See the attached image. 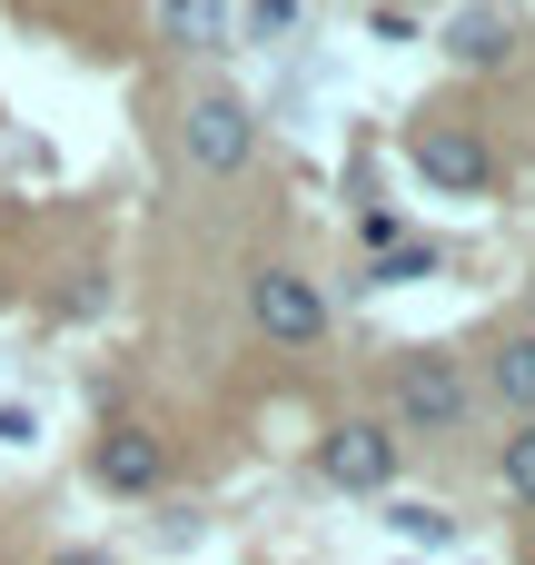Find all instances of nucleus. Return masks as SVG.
Here are the masks:
<instances>
[{
  "label": "nucleus",
  "instance_id": "15",
  "mask_svg": "<svg viewBox=\"0 0 535 565\" xmlns=\"http://www.w3.org/2000/svg\"><path fill=\"white\" fill-rule=\"evenodd\" d=\"M50 565H109V556H89V546H69V556H50Z\"/></svg>",
  "mask_w": 535,
  "mask_h": 565
},
{
  "label": "nucleus",
  "instance_id": "10",
  "mask_svg": "<svg viewBox=\"0 0 535 565\" xmlns=\"http://www.w3.org/2000/svg\"><path fill=\"white\" fill-rule=\"evenodd\" d=\"M496 477H506V497H516V507H535V427H516V437H506Z\"/></svg>",
  "mask_w": 535,
  "mask_h": 565
},
{
  "label": "nucleus",
  "instance_id": "3",
  "mask_svg": "<svg viewBox=\"0 0 535 565\" xmlns=\"http://www.w3.org/2000/svg\"><path fill=\"white\" fill-rule=\"evenodd\" d=\"M248 318H258L278 348H318V338H328V298H318L298 268H258V278H248Z\"/></svg>",
  "mask_w": 535,
  "mask_h": 565
},
{
  "label": "nucleus",
  "instance_id": "2",
  "mask_svg": "<svg viewBox=\"0 0 535 565\" xmlns=\"http://www.w3.org/2000/svg\"><path fill=\"white\" fill-rule=\"evenodd\" d=\"M407 159H417V179H427V189H447V199H477V189L496 179L486 139H477V129H457V119H427V129L407 139Z\"/></svg>",
  "mask_w": 535,
  "mask_h": 565
},
{
  "label": "nucleus",
  "instance_id": "4",
  "mask_svg": "<svg viewBox=\"0 0 535 565\" xmlns=\"http://www.w3.org/2000/svg\"><path fill=\"white\" fill-rule=\"evenodd\" d=\"M397 417L427 427V437L467 427V377H457V358H407V367H397Z\"/></svg>",
  "mask_w": 535,
  "mask_h": 565
},
{
  "label": "nucleus",
  "instance_id": "6",
  "mask_svg": "<svg viewBox=\"0 0 535 565\" xmlns=\"http://www.w3.org/2000/svg\"><path fill=\"white\" fill-rule=\"evenodd\" d=\"M169 477V447L149 437V427H119V437H99V487L109 497H149Z\"/></svg>",
  "mask_w": 535,
  "mask_h": 565
},
{
  "label": "nucleus",
  "instance_id": "11",
  "mask_svg": "<svg viewBox=\"0 0 535 565\" xmlns=\"http://www.w3.org/2000/svg\"><path fill=\"white\" fill-rule=\"evenodd\" d=\"M407 278H437V248H387L367 268V288H407Z\"/></svg>",
  "mask_w": 535,
  "mask_h": 565
},
{
  "label": "nucleus",
  "instance_id": "12",
  "mask_svg": "<svg viewBox=\"0 0 535 565\" xmlns=\"http://www.w3.org/2000/svg\"><path fill=\"white\" fill-rule=\"evenodd\" d=\"M387 526H397V536H427V546L447 536V516H437V507H417V497H397V507H387Z\"/></svg>",
  "mask_w": 535,
  "mask_h": 565
},
{
  "label": "nucleus",
  "instance_id": "5",
  "mask_svg": "<svg viewBox=\"0 0 535 565\" xmlns=\"http://www.w3.org/2000/svg\"><path fill=\"white\" fill-rule=\"evenodd\" d=\"M318 467H328V487L367 497V487H387V477H397V437H387V427H338V437L318 447Z\"/></svg>",
  "mask_w": 535,
  "mask_h": 565
},
{
  "label": "nucleus",
  "instance_id": "13",
  "mask_svg": "<svg viewBox=\"0 0 535 565\" xmlns=\"http://www.w3.org/2000/svg\"><path fill=\"white\" fill-rule=\"evenodd\" d=\"M248 30H258V40H288V30H298V0H248Z\"/></svg>",
  "mask_w": 535,
  "mask_h": 565
},
{
  "label": "nucleus",
  "instance_id": "8",
  "mask_svg": "<svg viewBox=\"0 0 535 565\" xmlns=\"http://www.w3.org/2000/svg\"><path fill=\"white\" fill-rule=\"evenodd\" d=\"M159 20H169V40H189V50H218V40H228V0H169Z\"/></svg>",
  "mask_w": 535,
  "mask_h": 565
},
{
  "label": "nucleus",
  "instance_id": "9",
  "mask_svg": "<svg viewBox=\"0 0 535 565\" xmlns=\"http://www.w3.org/2000/svg\"><path fill=\"white\" fill-rule=\"evenodd\" d=\"M496 397H506L516 417H535V338H506V348H496Z\"/></svg>",
  "mask_w": 535,
  "mask_h": 565
},
{
  "label": "nucleus",
  "instance_id": "1",
  "mask_svg": "<svg viewBox=\"0 0 535 565\" xmlns=\"http://www.w3.org/2000/svg\"><path fill=\"white\" fill-rule=\"evenodd\" d=\"M179 149H189V169H199V179H238V169H248V149H258L248 99L199 89V99H189V119H179Z\"/></svg>",
  "mask_w": 535,
  "mask_h": 565
},
{
  "label": "nucleus",
  "instance_id": "14",
  "mask_svg": "<svg viewBox=\"0 0 535 565\" xmlns=\"http://www.w3.org/2000/svg\"><path fill=\"white\" fill-rule=\"evenodd\" d=\"M40 427H30V407H0V447H30Z\"/></svg>",
  "mask_w": 535,
  "mask_h": 565
},
{
  "label": "nucleus",
  "instance_id": "7",
  "mask_svg": "<svg viewBox=\"0 0 535 565\" xmlns=\"http://www.w3.org/2000/svg\"><path fill=\"white\" fill-rule=\"evenodd\" d=\"M506 40H516V10H506V0H477V10H457V30H447V50H457L467 70H496Z\"/></svg>",
  "mask_w": 535,
  "mask_h": 565
}]
</instances>
